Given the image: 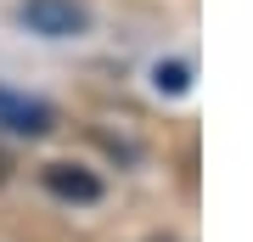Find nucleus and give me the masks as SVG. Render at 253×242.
Here are the masks:
<instances>
[{
	"label": "nucleus",
	"mask_w": 253,
	"mask_h": 242,
	"mask_svg": "<svg viewBox=\"0 0 253 242\" xmlns=\"http://www.w3.org/2000/svg\"><path fill=\"white\" fill-rule=\"evenodd\" d=\"M23 28L45 40H79L90 28V6L84 0H23Z\"/></svg>",
	"instance_id": "f257e3e1"
},
{
	"label": "nucleus",
	"mask_w": 253,
	"mask_h": 242,
	"mask_svg": "<svg viewBox=\"0 0 253 242\" xmlns=\"http://www.w3.org/2000/svg\"><path fill=\"white\" fill-rule=\"evenodd\" d=\"M0 124L17 130V135H51V130H56V113L45 107V101H28V96L0 90Z\"/></svg>",
	"instance_id": "f03ea898"
},
{
	"label": "nucleus",
	"mask_w": 253,
	"mask_h": 242,
	"mask_svg": "<svg viewBox=\"0 0 253 242\" xmlns=\"http://www.w3.org/2000/svg\"><path fill=\"white\" fill-rule=\"evenodd\" d=\"M45 186L62 203H96L101 197V180L90 169H79V163H45Z\"/></svg>",
	"instance_id": "7ed1b4c3"
},
{
	"label": "nucleus",
	"mask_w": 253,
	"mask_h": 242,
	"mask_svg": "<svg viewBox=\"0 0 253 242\" xmlns=\"http://www.w3.org/2000/svg\"><path fill=\"white\" fill-rule=\"evenodd\" d=\"M152 85L169 90V96H186V90H191V68L186 62H158L152 68Z\"/></svg>",
	"instance_id": "20e7f679"
},
{
	"label": "nucleus",
	"mask_w": 253,
	"mask_h": 242,
	"mask_svg": "<svg viewBox=\"0 0 253 242\" xmlns=\"http://www.w3.org/2000/svg\"><path fill=\"white\" fill-rule=\"evenodd\" d=\"M6 175H11V158H6V152H0V180H6Z\"/></svg>",
	"instance_id": "39448f33"
}]
</instances>
